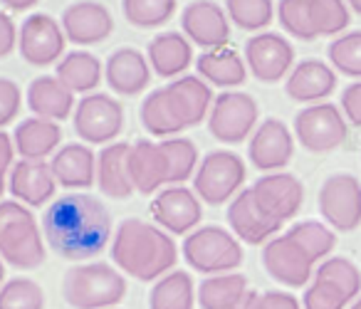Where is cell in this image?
Wrapping results in <instances>:
<instances>
[{
  "instance_id": "f6af8a7d",
  "label": "cell",
  "mask_w": 361,
  "mask_h": 309,
  "mask_svg": "<svg viewBox=\"0 0 361 309\" xmlns=\"http://www.w3.org/2000/svg\"><path fill=\"white\" fill-rule=\"evenodd\" d=\"M341 114L354 126H361V82H351L341 92Z\"/></svg>"
},
{
  "instance_id": "681fc988",
  "label": "cell",
  "mask_w": 361,
  "mask_h": 309,
  "mask_svg": "<svg viewBox=\"0 0 361 309\" xmlns=\"http://www.w3.org/2000/svg\"><path fill=\"white\" fill-rule=\"evenodd\" d=\"M3 6L8 8V11H16V13H20V11H30L32 6H37L40 0H0Z\"/></svg>"
},
{
  "instance_id": "c3c4849f",
  "label": "cell",
  "mask_w": 361,
  "mask_h": 309,
  "mask_svg": "<svg viewBox=\"0 0 361 309\" xmlns=\"http://www.w3.org/2000/svg\"><path fill=\"white\" fill-rule=\"evenodd\" d=\"M257 309H302V304L297 302V299L292 297V294L277 292V289H270V292H262L260 294Z\"/></svg>"
},
{
  "instance_id": "277c9868",
  "label": "cell",
  "mask_w": 361,
  "mask_h": 309,
  "mask_svg": "<svg viewBox=\"0 0 361 309\" xmlns=\"http://www.w3.org/2000/svg\"><path fill=\"white\" fill-rule=\"evenodd\" d=\"M124 294V274L106 262L75 265L62 277V297L75 309H111Z\"/></svg>"
},
{
  "instance_id": "db71d44e",
  "label": "cell",
  "mask_w": 361,
  "mask_h": 309,
  "mask_svg": "<svg viewBox=\"0 0 361 309\" xmlns=\"http://www.w3.org/2000/svg\"><path fill=\"white\" fill-rule=\"evenodd\" d=\"M349 309H361V297H359V299H356V302H354V304H351V307H349Z\"/></svg>"
},
{
  "instance_id": "e0dca14e",
  "label": "cell",
  "mask_w": 361,
  "mask_h": 309,
  "mask_svg": "<svg viewBox=\"0 0 361 309\" xmlns=\"http://www.w3.org/2000/svg\"><path fill=\"white\" fill-rule=\"evenodd\" d=\"M180 28L188 42H196L198 47L216 50L226 47L231 40V20L228 13L213 0H193L180 13Z\"/></svg>"
},
{
  "instance_id": "6da1fadb",
  "label": "cell",
  "mask_w": 361,
  "mask_h": 309,
  "mask_svg": "<svg viewBox=\"0 0 361 309\" xmlns=\"http://www.w3.org/2000/svg\"><path fill=\"white\" fill-rule=\"evenodd\" d=\"M42 238L65 260L97 258L111 240V213L90 193L62 195L42 215Z\"/></svg>"
},
{
  "instance_id": "83f0119b",
  "label": "cell",
  "mask_w": 361,
  "mask_h": 309,
  "mask_svg": "<svg viewBox=\"0 0 361 309\" xmlns=\"http://www.w3.org/2000/svg\"><path fill=\"white\" fill-rule=\"evenodd\" d=\"M27 107L40 119H50L60 124L70 114H75V92H70L55 75H42L27 87Z\"/></svg>"
},
{
  "instance_id": "f546056e",
  "label": "cell",
  "mask_w": 361,
  "mask_h": 309,
  "mask_svg": "<svg viewBox=\"0 0 361 309\" xmlns=\"http://www.w3.org/2000/svg\"><path fill=\"white\" fill-rule=\"evenodd\" d=\"M193 62V47L180 32H161L149 42V65L164 80L183 75Z\"/></svg>"
},
{
  "instance_id": "5b68a950",
  "label": "cell",
  "mask_w": 361,
  "mask_h": 309,
  "mask_svg": "<svg viewBox=\"0 0 361 309\" xmlns=\"http://www.w3.org/2000/svg\"><path fill=\"white\" fill-rule=\"evenodd\" d=\"M183 258L196 272L223 274L235 272L243 262V245L231 230L221 225H203L183 240Z\"/></svg>"
},
{
  "instance_id": "7bdbcfd3",
  "label": "cell",
  "mask_w": 361,
  "mask_h": 309,
  "mask_svg": "<svg viewBox=\"0 0 361 309\" xmlns=\"http://www.w3.org/2000/svg\"><path fill=\"white\" fill-rule=\"evenodd\" d=\"M326 55L336 72L346 77H361V30L346 32L329 42Z\"/></svg>"
},
{
  "instance_id": "7dc6e473",
  "label": "cell",
  "mask_w": 361,
  "mask_h": 309,
  "mask_svg": "<svg viewBox=\"0 0 361 309\" xmlns=\"http://www.w3.org/2000/svg\"><path fill=\"white\" fill-rule=\"evenodd\" d=\"M18 45V28L8 13L0 11V60L8 57Z\"/></svg>"
},
{
  "instance_id": "7c38bea8",
  "label": "cell",
  "mask_w": 361,
  "mask_h": 309,
  "mask_svg": "<svg viewBox=\"0 0 361 309\" xmlns=\"http://www.w3.org/2000/svg\"><path fill=\"white\" fill-rule=\"evenodd\" d=\"M319 213L334 230L351 233L361 225V183L351 174H334L319 188Z\"/></svg>"
},
{
  "instance_id": "d4e9b609",
  "label": "cell",
  "mask_w": 361,
  "mask_h": 309,
  "mask_svg": "<svg viewBox=\"0 0 361 309\" xmlns=\"http://www.w3.org/2000/svg\"><path fill=\"white\" fill-rule=\"evenodd\" d=\"M129 149L131 144L126 141H114L97 156V186L106 198L124 200L134 193L129 176Z\"/></svg>"
},
{
  "instance_id": "d6a6232c",
  "label": "cell",
  "mask_w": 361,
  "mask_h": 309,
  "mask_svg": "<svg viewBox=\"0 0 361 309\" xmlns=\"http://www.w3.org/2000/svg\"><path fill=\"white\" fill-rule=\"evenodd\" d=\"M55 77L75 95H92V90L102 82V62L87 50L67 52L57 62Z\"/></svg>"
},
{
  "instance_id": "f1b7e54d",
  "label": "cell",
  "mask_w": 361,
  "mask_h": 309,
  "mask_svg": "<svg viewBox=\"0 0 361 309\" xmlns=\"http://www.w3.org/2000/svg\"><path fill=\"white\" fill-rule=\"evenodd\" d=\"M62 141V129L57 121L40 119V116H30V119L20 121L13 131V144L20 159L32 161H45L47 156L57 154V146Z\"/></svg>"
},
{
  "instance_id": "9c48e42d",
  "label": "cell",
  "mask_w": 361,
  "mask_h": 309,
  "mask_svg": "<svg viewBox=\"0 0 361 309\" xmlns=\"http://www.w3.org/2000/svg\"><path fill=\"white\" fill-rule=\"evenodd\" d=\"M75 134L85 144H114L124 129V107L104 92H92L75 107Z\"/></svg>"
},
{
  "instance_id": "4dcf8cb0",
  "label": "cell",
  "mask_w": 361,
  "mask_h": 309,
  "mask_svg": "<svg viewBox=\"0 0 361 309\" xmlns=\"http://www.w3.org/2000/svg\"><path fill=\"white\" fill-rule=\"evenodd\" d=\"M198 77L216 87H240L247 80V65L231 47H216L198 55L196 60Z\"/></svg>"
},
{
  "instance_id": "b9f144b4",
  "label": "cell",
  "mask_w": 361,
  "mask_h": 309,
  "mask_svg": "<svg viewBox=\"0 0 361 309\" xmlns=\"http://www.w3.org/2000/svg\"><path fill=\"white\" fill-rule=\"evenodd\" d=\"M277 20H280L282 30L290 32L297 40L310 42L317 37L310 16V0H280L277 3Z\"/></svg>"
},
{
  "instance_id": "f5cc1de1",
  "label": "cell",
  "mask_w": 361,
  "mask_h": 309,
  "mask_svg": "<svg viewBox=\"0 0 361 309\" xmlns=\"http://www.w3.org/2000/svg\"><path fill=\"white\" fill-rule=\"evenodd\" d=\"M3 279H6V262L0 258V287H3Z\"/></svg>"
},
{
  "instance_id": "603a6c76",
  "label": "cell",
  "mask_w": 361,
  "mask_h": 309,
  "mask_svg": "<svg viewBox=\"0 0 361 309\" xmlns=\"http://www.w3.org/2000/svg\"><path fill=\"white\" fill-rule=\"evenodd\" d=\"M129 176L134 190L141 195H151L161 186H171L169 161H166L161 144L154 141H136L129 149Z\"/></svg>"
},
{
  "instance_id": "30bf717a",
  "label": "cell",
  "mask_w": 361,
  "mask_h": 309,
  "mask_svg": "<svg viewBox=\"0 0 361 309\" xmlns=\"http://www.w3.org/2000/svg\"><path fill=\"white\" fill-rule=\"evenodd\" d=\"M295 136L312 154H326L346 141V119L341 109L329 102L310 104L295 116Z\"/></svg>"
},
{
  "instance_id": "8fae6325",
  "label": "cell",
  "mask_w": 361,
  "mask_h": 309,
  "mask_svg": "<svg viewBox=\"0 0 361 309\" xmlns=\"http://www.w3.org/2000/svg\"><path fill=\"white\" fill-rule=\"evenodd\" d=\"M67 37L62 25L47 13H32L23 20L18 30V50L27 65L47 67L60 62L65 52Z\"/></svg>"
},
{
  "instance_id": "8d00e7d4",
  "label": "cell",
  "mask_w": 361,
  "mask_h": 309,
  "mask_svg": "<svg viewBox=\"0 0 361 309\" xmlns=\"http://www.w3.org/2000/svg\"><path fill=\"white\" fill-rule=\"evenodd\" d=\"M161 151H164L166 161H169V176L171 186H180L196 174L198 166V149L191 139L183 136H171L166 141H159Z\"/></svg>"
},
{
  "instance_id": "1f68e13d",
  "label": "cell",
  "mask_w": 361,
  "mask_h": 309,
  "mask_svg": "<svg viewBox=\"0 0 361 309\" xmlns=\"http://www.w3.org/2000/svg\"><path fill=\"white\" fill-rule=\"evenodd\" d=\"M139 119L151 136H166V139H171V136H176L178 131L186 129L166 87H159V90L146 95V99L141 102Z\"/></svg>"
},
{
  "instance_id": "2e32d148",
  "label": "cell",
  "mask_w": 361,
  "mask_h": 309,
  "mask_svg": "<svg viewBox=\"0 0 361 309\" xmlns=\"http://www.w3.org/2000/svg\"><path fill=\"white\" fill-rule=\"evenodd\" d=\"M262 265L275 282L285 287H305L312 277V258L290 238V235H275L262 248Z\"/></svg>"
},
{
  "instance_id": "836d02e7",
  "label": "cell",
  "mask_w": 361,
  "mask_h": 309,
  "mask_svg": "<svg viewBox=\"0 0 361 309\" xmlns=\"http://www.w3.org/2000/svg\"><path fill=\"white\" fill-rule=\"evenodd\" d=\"M196 284L186 269H171L149 292V309H193Z\"/></svg>"
},
{
  "instance_id": "e575fe53",
  "label": "cell",
  "mask_w": 361,
  "mask_h": 309,
  "mask_svg": "<svg viewBox=\"0 0 361 309\" xmlns=\"http://www.w3.org/2000/svg\"><path fill=\"white\" fill-rule=\"evenodd\" d=\"M250 292L247 277L240 272L211 274L198 284V304L201 309H231Z\"/></svg>"
},
{
  "instance_id": "ffe728a7",
  "label": "cell",
  "mask_w": 361,
  "mask_h": 309,
  "mask_svg": "<svg viewBox=\"0 0 361 309\" xmlns=\"http://www.w3.org/2000/svg\"><path fill=\"white\" fill-rule=\"evenodd\" d=\"M228 225H231L233 235L247 245H265L277 235L282 223L272 220L265 210L257 205L255 195L250 188H243L235 198L228 205Z\"/></svg>"
},
{
  "instance_id": "816d5d0a",
  "label": "cell",
  "mask_w": 361,
  "mask_h": 309,
  "mask_svg": "<svg viewBox=\"0 0 361 309\" xmlns=\"http://www.w3.org/2000/svg\"><path fill=\"white\" fill-rule=\"evenodd\" d=\"M346 6H349L351 11L359 13V16H361V0H346Z\"/></svg>"
},
{
  "instance_id": "7a4b0ae2",
  "label": "cell",
  "mask_w": 361,
  "mask_h": 309,
  "mask_svg": "<svg viewBox=\"0 0 361 309\" xmlns=\"http://www.w3.org/2000/svg\"><path fill=\"white\" fill-rule=\"evenodd\" d=\"M111 260L121 272L141 282H154L173 269L178 248L173 238L159 225L139 218H126L119 223L111 240Z\"/></svg>"
},
{
  "instance_id": "3957f363",
  "label": "cell",
  "mask_w": 361,
  "mask_h": 309,
  "mask_svg": "<svg viewBox=\"0 0 361 309\" xmlns=\"http://www.w3.org/2000/svg\"><path fill=\"white\" fill-rule=\"evenodd\" d=\"M0 258L18 269H35L47 258L35 215L18 200H0Z\"/></svg>"
},
{
  "instance_id": "ba28073f",
  "label": "cell",
  "mask_w": 361,
  "mask_h": 309,
  "mask_svg": "<svg viewBox=\"0 0 361 309\" xmlns=\"http://www.w3.org/2000/svg\"><path fill=\"white\" fill-rule=\"evenodd\" d=\"M260 107L245 92H223L213 99L208 131L221 144H240L255 131Z\"/></svg>"
},
{
  "instance_id": "ac0fdd59",
  "label": "cell",
  "mask_w": 361,
  "mask_h": 309,
  "mask_svg": "<svg viewBox=\"0 0 361 309\" xmlns=\"http://www.w3.org/2000/svg\"><path fill=\"white\" fill-rule=\"evenodd\" d=\"M292 154H295V139H292L290 126L275 116L260 121L247 144L250 164L260 171H270V174L285 169L292 161Z\"/></svg>"
},
{
  "instance_id": "9a60e30c",
  "label": "cell",
  "mask_w": 361,
  "mask_h": 309,
  "mask_svg": "<svg viewBox=\"0 0 361 309\" xmlns=\"http://www.w3.org/2000/svg\"><path fill=\"white\" fill-rule=\"evenodd\" d=\"M250 190L255 195L257 205L277 223L292 220L300 213L302 203H305V186H302V181L292 174H285V171L265 174L250 186Z\"/></svg>"
},
{
  "instance_id": "74e56055",
  "label": "cell",
  "mask_w": 361,
  "mask_h": 309,
  "mask_svg": "<svg viewBox=\"0 0 361 309\" xmlns=\"http://www.w3.org/2000/svg\"><path fill=\"white\" fill-rule=\"evenodd\" d=\"M228 20L235 23L240 30L255 32L262 30L275 18V3L272 0H226Z\"/></svg>"
},
{
  "instance_id": "60d3db41",
  "label": "cell",
  "mask_w": 361,
  "mask_h": 309,
  "mask_svg": "<svg viewBox=\"0 0 361 309\" xmlns=\"http://www.w3.org/2000/svg\"><path fill=\"white\" fill-rule=\"evenodd\" d=\"M310 16L317 37L339 35L349 25V6L344 0H310Z\"/></svg>"
},
{
  "instance_id": "484cf974",
  "label": "cell",
  "mask_w": 361,
  "mask_h": 309,
  "mask_svg": "<svg viewBox=\"0 0 361 309\" xmlns=\"http://www.w3.org/2000/svg\"><path fill=\"white\" fill-rule=\"evenodd\" d=\"M52 176L65 188H90L97 181V156L87 144H65L50 159Z\"/></svg>"
},
{
  "instance_id": "4316f807",
  "label": "cell",
  "mask_w": 361,
  "mask_h": 309,
  "mask_svg": "<svg viewBox=\"0 0 361 309\" xmlns=\"http://www.w3.org/2000/svg\"><path fill=\"white\" fill-rule=\"evenodd\" d=\"M166 90H169L171 102H173L176 111H178L186 129L188 126H198L203 119H208L213 107V90L208 82H203L196 75H183L176 82H169Z\"/></svg>"
},
{
  "instance_id": "44dd1931",
  "label": "cell",
  "mask_w": 361,
  "mask_h": 309,
  "mask_svg": "<svg viewBox=\"0 0 361 309\" xmlns=\"http://www.w3.org/2000/svg\"><path fill=\"white\" fill-rule=\"evenodd\" d=\"M8 188L16 195L18 203L27 205V208H40L47 200H52L57 181L47 161L20 159L13 164L11 176H8Z\"/></svg>"
},
{
  "instance_id": "ee69618b",
  "label": "cell",
  "mask_w": 361,
  "mask_h": 309,
  "mask_svg": "<svg viewBox=\"0 0 361 309\" xmlns=\"http://www.w3.org/2000/svg\"><path fill=\"white\" fill-rule=\"evenodd\" d=\"M23 107V92L8 77H0V129L8 126L18 116Z\"/></svg>"
},
{
  "instance_id": "d6986e66",
  "label": "cell",
  "mask_w": 361,
  "mask_h": 309,
  "mask_svg": "<svg viewBox=\"0 0 361 309\" xmlns=\"http://www.w3.org/2000/svg\"><path fill=\"white\" fill-rule=\"evenodd\" d=\"M62 32H65L67 42L90 47L97 42H104L114 30V18L102 3L94 0H77L72 6L62 11L60 18Z\"/></svg>"
},
{
  "instance_id": "d590c367",
  "label": "cell",
  "mask_w": 361,
  "mask_h": 309,
  "mask_svg": "<svg viewBox=\"0 0 361 309\" xmlns=\"http://www.w3.org/2000/svg\"><path fill=\"white\" fill-rule=\"evenodd\" d=\"M287 235L310 255L312 262L324 260L336 245L334 230H331L329 225L319 223V220H302V223H295L287 230Z\"/></svg>"
},
{
  "instance_id": "cb8c5ba5",
  "label": "cell",
  "mask_w": 361,
  "mask_h": 309,
  "mask_svg": "<svg viewBox=\"0 0 361 309\" xmlns=\"http://www.w3.org/2000/svg\"><path fill=\"white\" fill-rule=\"evenodd\" d=\"M336 87V72L322 60H302L287 75L285 92L295 102H317L326 99Z\"/></svg>"
},
{
  "instance_id": "8992f818",
  "label": "cell",
  "mask_w": 361,
  "mask_h": 309,
  "mask_svg": "<svg viewBox=\"0 0 361 309\" xmlns=\"http://www.w3.org/2000/svg\"><path fill=\"white\" fill-rule=\"evenodd\" d=\"M361 292V272L349 258H326L305 289V309H344Z\"/></svg>"
},
{
  "instance_id": "52a82bcc",
  "label": "cell",
  "mask_w": 361,
  "mask_h": 309,
  "mask_svg": "<svg viewBox=\"0 0 361 309\" xmlns=\"http://www.w3.org/2000/svg\"><path fill=\"white\" fill-rule=\"evenodd\" d=\"M245 174V164L235 151H211L198 164L196 176H193V190L201 198V203L223 205L243 190Z\"/></svg>"
},
{
  "instance_id": "4fadbf2b",
  "label": "cell",
  "mask_w": 361,
  "mask_h": 309,
  "mask_svg": "<svg viewBox=\"0 0 361 309\" xmlns=\"http://www.w3.org/2000/svg\"><path fill=\"white\" fill-rule=\"evenodd\" d=\"M245 65L257 82H280L295 65V47L277 32H257L245 42Z\"/></svg>"
},
{
  "instance_id": "f907efd6",
  "label": "cell",
  "mask_w": 361,
  "mask_h": 309,
  "mask_svg": "<svg viewBox=\"0 0 361 309\" xmlns=\"http://www.w3.org/2000/svg\"><path fill=\"white\" fill-rule=\"evenodd\" d=\"M257 302H260V294L252 292V289H250V292H247L245 297H243L238 304H233L231 309H257Z\"/></svg>"
},
{
  "instance_id": "f35d334b",
  "label": "cell",
  "mask_w": 361,
  "mask_h": 309,
  "mask_svg": "<svg viewBox=\"0 0 361 309\" xmlns=\"http://www.w3.org/2000/svg\"><path fill=\"white\" fill-rule=\"evenodd\" d=\"M124 18L134 28L149 30L169 23L176 13V0H121Z\"/></svg>"
},
{
  "instance_id": "bcb514c9",
  "label": "cell",
  "mask_w": 361,
  "mask_h": 309,
  "mask_svg": "<svg viewBox=\"0 0 361 309\" xmlns=\"http://www.w3.org/2000/svg\"><path fill=\"white\" fill-rule=\"evenodd\" d=\"M16 144H13V136H8L6 131L0 129V195L6 190V181L11 176V169L16 164Z\"/></svg>"
},
{
  "instance_id": "5bb4252c",
  "label": "cell",
  "mask_w": 361,
  "mask_h": 309,
  "mask_svg": "<svg viewBox=\"0 0 361 309\" xmlns=\"http://www.w3.org/2000/svg\"><path fill=\"white\" fill-rule=\"evenodd\" d=\"M151 215L169 235H186L193 233L203 218L201 198L193 188L186 186H169L159 190L151 200Z\"/></svg>"
},
{
  "instance_id": "7402d4cb",
  "label": "cell",
  "mask_w": 361,
  "mask_h": 309,
  "mask_svg": "<svg viewBox=\"0 0 361 309\" xmlns=\"http://www.w3.org/2000/svg\"><path fill=\"white\" fill-rule=\"evenodd\" d=\"M104 80L111 92L121 97H136L149 87L151 65L134 47H119L104 62Z\"/></svg>"
},
{
  "instance_id": "ab89813d",
  "label": "cell",
  "mask_w": 361,
  "mask_h": 309,
  "mask_svg": "<svg viewBox=\"0 0 361 309\" xmlns=\"http://www.w3.org/2000/svg\"><path fill=\"white\" fill-rule=\"evenodd\" d=\"M0 309H45V292L30 277L8 279L0 287Z\"/></svg>"
}]
</instances>
